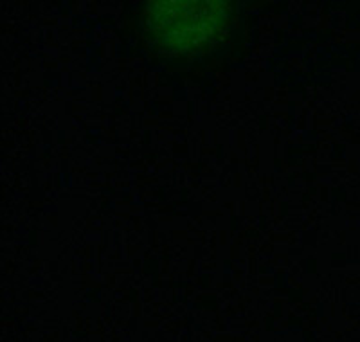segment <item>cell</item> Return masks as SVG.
Instances as JSON below:
<instances>
[{
    "mask_svg": "<svg viewBox=\"0 0 360 342\" xmlns=\"http://www.w3.org/2000/svg\"><path fill=\"white\" fill-rule=\"evenodd\" d=\"M236 2H148L137 11L139 37L166 60H195L231 38L240 22Z\"/></svg>",
    "mask_w": 360,
    "mask_h": 342,
    "instance_id": "obj_1",
    "label": "cell"
}]
</instances>
